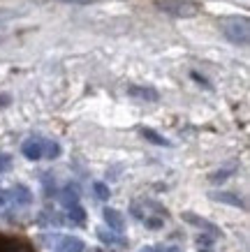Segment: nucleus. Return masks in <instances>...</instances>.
Segmentation results:
<instances>
[{
  "instance_id": "12",
  "label": "nucleus",
  "mask_w": 250,
  "mask_h": 252,
  "mask_svg": "<svg viewBox=\"0 0 250 252\" xmlns=\"http://www.w3.org/2000/svg\"><path fill=\"white\" fill-rule=\"evenodd\" d=\"M61 155V146L56 141H49V139H42V158H49V160H56Z\"/></svg>"
},
{
  "instance_id": "7",
  "label": "nucleus",
  "mask_w": 250,
  "mask_h": 252,
  "mask_svg": "<svg viewBox=\"0 0 250 252\" xmlns=\"http://www.w3.org/2000/svg\"><path fill=\"white\" fill-rule=\"evenodd\" d=\"M102 213H105V222L109 224V229L123 231V227H125V220H123L121 211H116V208H105Z\"/></svg>"
},
{
  "instance_id": "23",
  "label": "nucleus",
  "mask_w": 250,
  "mask_h": 252,
  "mask_svg": "<svg viewBox=\"0 0 250 252\" xmlns=\"http://www.w3.org/2000/svg\"><path fill=\"white\" fill-rule=\"evenodd\" d=\"M142 252H158V250H155V248H144Z\"/></svg>"
},
{
  "instance_id": "17",
  "label": "nucleus",
  "mask_w": 250,
  "mask_h": 252,
  "mask_svg": "<svg viewBox=\"0 0 250 252\" xmlns=\"http://www.w3.org/2000/svg\"><path fill=\"white\" fill-rule=\"evenodd\" d=\"M93 190H95L98 199H109V194H111V192H109V188H107L105 183H95V185H93Z\"/></svg>"
},
{
  "instance_id": "9",
  "label": "nucleus",
  "mask_w": 250,
  "mask_h": 252,
  "mask_svg": "<svg viewBox=\"0 0 250 252\" xmlns=\"http://www.w3.org/2000/svg\"><path fill=\"white\" fill-rule=\"evenodd\" d=\"M79 185L76 183H68L65 188H63V192H61V201H63V206H74V204H79Z\"/></svg>"
},
{
  "instance_id": "18",
  "label": "nucleus",
  "mask_w": 250,
  "mask_h": 252,
  "mask_svg": "<svg viewBox=\"0 0 250 252\" xmlns=\"http://www.w3.org/2000/svg\"><path fill=\"white\" fill-rule=\"evenodd\" d=\"M9 167H12V158L5 153H0V174H2V171H9Z\"/></svg>"
},
{
  "instance_id": "20",
  "label": "nucleus",
  "mask_w": 250,
  "mask_h": 252,
  "mask_svg": "<svg viewBox=\"0 0 250 252\" xmlns=\"http://www.w3.org/2000/svg\"><path fill=\"white\" fill-rule=\"evenodd\" d=\"M56 2H65V5H91L95 0H56Z\"/></svg>"
},
{
  "instance_id": "5",
  "label": "nucleus",
  "mask_w": 250,
  "mask_h": 252,
  "mask_svg": "<svg viewBox=\"0 0 250 252\" xmlns=\"http://www.w3.org/2000/svg\"><path fill=\"white\" fill-rule=\"evenodd\" d=\"M21 153L28 160H42V139H28V141H23Z\"/></svg>"
},
{
  "instance_id": "24",
  "label": "nucleus",
  "mask_w": 250,
  "mask_h": 252,
  "mask_svg": "<svg viewBox=\"0 0 250 252\" xmlns=\"http://www.w3.org/2000/svg\"><path fill=\"white\" fill-rule=\"evenodd\" d=\"M2 201H5V194H2V190H0V204H2Z\"/></svg>"
},
{
  "instance_id": "16",
  "label": "nucleus",
  "mask_w": 250,
  "mask_h": 252,
  "mask_svg": "<svg viewBox=\"0 0 250 252\" xmlns=\"http://www.w3.org/2000/svg\"><path fill=\"white\" fill-rule=\"evenodd\" d=\"M213 238L211 234H202V236H197V245H199V252H211L213 248Z\"/></svg>"
},
{
  "instance_id": "8",
  "label": "nucleus",
  "mask_w": 250,
  "mask_h": 252,
  "mask_svg": "<svg viewBox=\"0 0 250 252\" xmlns=\"http://www.w3.org/2000/svg\"><path fill=\"white\" fill-rule=\"evenodd\" d=\"M211 199L213 201L229 204V206H236V208H246V201L239 194H234V192H211Z\"/></svg>"
},
{
  "instance_id": "3",
  "label": "nucleus",
  "mask_w": 250,
  "mask_h": 252,
  "mask_svg": "<svg viewBox=\"0 0 250 252\" xmlns=\"http://www.w3.org/2000/svg\"><path fill=\"white\" fill-rule=\"evenodd\" d=\"M183 220L185 222H190V224H195V227H199V229H204V234H211V236H215L218 238L220 236V229L213 224V222H209V220H204V218H197L195 213H183Z\"/></svg>"
},
{
  "instance_id": "6",
  "label": "nucleus",
  "mask_w": 250,
  "mask_h": 252,
  "mask_svg": "<svg viewBox=\"0 0 250 252\" xmlns=\"http://www.w3.org/2000/svg\"><path fill=\"white\" fill-rule=\"evenodd\" d=\"M83 241L76 236H63L56 245V252H83Z\"/></svg>"
},
{
  "instance_id": "2",
  "label": "nucleus",
  "mask_w": 250,
  "mask_h": 252,
  "mask_svg": "<svg viewBox=\"0 0 250 252\" xmlns=\"http://www.w3.org/2000/svg\"><path fill=\"white\" fill-rule=\"evenodd\" d=\"M222 35L232 42V44L246 46L250 37V28H248V19L246 16H234V19H225L222 21Z\"/></svg>"
},
{
  "instance_id": "1",
  "label": "nucleus",
  "mask_w": 250,
  "mask_h": 252,
  "mask_svg": "<svg viewBox=\"0 0 250 252\" xmlns=\"http://www.w3.org/2000/svg\"><path fill=\"white\" fill-rule=\"evenodd\" d=\"M158 9H162L169 16H176V19H192L202 12L199 2L195 0H160Z\"/></svg>"
},
{
  "instance_id": "4",
  "label": "nucleus",
  "mask_w": 250,
  "mask_h": 252,
  "mask_svg": "<svg viewBox=\"0 0 250 252\" xmlns=\"http://www.w3.org/2000/svg\"><path fill=\"white\" fill-rule=\"evenodd\" d=\"M128 95H132V97H137V99H146V102H158L160 99L158 91L151 88V86H130Z\"/></svg>"
},
{
  "instance_id": "13",
  "label": "nucleus",
  "mask_w": 250,
  "mask_h": 252,
  "mask_svg": "<svg viewBox=\"0 0 250 252\" xmlns=\"http://www.w3.org/2000/svg\"><path fill=\"white\" fill-rule=\"evenodd\" d=\"M98 238L102 241V243H107V245H128V241H123V238H118L116 234L105 231V229H98Z\"/></svg>"
},
{
  "instance_id": "11",
  "label": "nucleus",
  "mask_w": 250,
  "mask_h": 252,
  "mask_svg": "<svg viewBox=\"0 0 250 252\" xmlns=\"http://www.w3.org/2000/svg\"><path fill=\"white\" fill-rule=\"evenodd\" d=\"M12 199H14L16 204H23V206H26V204L33 201V194L26 185H14V188H12Z\"/></svg>"
},
{
  "instance_id": "21",
  "label": "nucleus",
  "mask_w": 250,
  "mask_h": 252,
  "mask_svg": "<svg viewBox=\"0 0 250 252\" xmlns=\"http://www.w3.org/2000/svg\"><path fill=\"white\" fill-rule=\"evenodd\" d=\"M146 227H153V229H158V227H162V222L155 220V218H146Z\"/></svg>"
},
{
  "instance_id": "14",
  "label": "nucleus",
  "mask_w": 250,
  "mask_h": 252,
  "mask_svg": "<svg viewBox=\"0 0 250 252\" xmlns=\"http://www.w3.org/2000/svg\"><path fill=\"white\" fill-rule=\"evenodd\" d=\"M142 137L144 139H148L151 144H155V146H169V141H167L165 137H160L155 130H151V127H142Z\"/></svg>"
},
{
  "instance_id": "19",
  "label": "nucleus",
  "mask_w": 250,
  "mask_h": 252,
  "mask_svg": "<svg viewBox=\"0 0 250 252\" xmlns=\"http://www.w3.org/2000/svg\"><path fill=\"white\" fill-rule=\"evenodd\" d=\"M227 176H229V171H215V174H211V181L213 183H222Z\"/></svg>"
},
{
  "instance_id": "22",
  "label": "nucleus",
  "mask_w": 250,
  "mask_h": 252,
  "mask_svg": "<svg viewBox=\"0 0 250 252\" xmlns=\"http://www.w3.org/2000/svg\"><path fill=\"white\" fill-rule=\"evenodd\" d=\"M192 79H195V81H199L202 86H206V88H209V84H206V79H202V77L197 74V72H192Z\"/></svg>"
},
{
  "instance_id": "10",
  "label": "nucleus",
  "mask_w": 250,
  "mask_h": 252,
  "mask_svg": "<svg viewBox=\"0 0 250 252\" xmlns=\"http://www.w3.org/2000/svg\"><path fill=\"white\" fill-rule=\"evenodd\" d=\"M0 252H28V245L19 238L0 236Z\"/></svg>"
},
{
  "instance_id": "15",
  "label": "nucleus",
  "mask_w": 250,
  "mask_h": 252,
  "mask_svg": "<svg viewBox=\"0 0 250 252\" xmlns=\"http://www.w3.org/2000/svg\"><path fill=\"white\" fill-rule=\"evenodd\" d=\"M68 222H72V224H83V222H86V213H83V208L79 206V204H74V206H70Z\"/></svg>"
}]
</instances>
